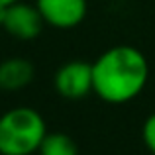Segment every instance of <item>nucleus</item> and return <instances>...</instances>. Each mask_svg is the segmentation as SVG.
<instances>
[{"label": "nucleus", "mask_w": 155, "mask_h": 155, "mask_svg": "<svg viewBox=\"0 0 155 155\" xmlns=\"http://www.w3.org/2000/svg\"><path fill=\"white\" fill-rule=\"evenodd\" d=\"M43 22L57 30L77 28L87 18V0H35Z\"/></svg>", "instance_id": "39448f33"}, {"label": "nucleus", "mask_w": 155, "mask_h": 155, "mask_svg": "<svg viewBox=\"0 0 155 155\" xmlns=\"http://www.w3.org/2000/svg\"><path fill=\"white\" fill-rule=\"evenodd\" d=\"M47 124L43 116L30 106H16L0 116V155L38 153Z\"/></svg>", "instance_id": "f03ea898"}, {"label": "nucleus", "mask_w": 155, "mask_h": 155, "mask_svg": "<svg viewBox=\"0 0 155 155\" xmlns=\"http://www.w3.org/2000/svg\"><path fill=\"white\" fill-rule=\"evenodd\" d=\"M57 94L67 100H79L92 92V63L88 61H69L61 65L53 79Z\"/></svg>", "instance_id": "20e7f679"}, {"label": "nucleus", "mask_w": 155, "mask_h": 155, "mask_svg": "<svg viewBox=\"0 0 155 155\" xmlns=\"http://www.w3.org/2000/svg\"><path fill=\"white\" fill-rule=\"evenodd\" d=\"M43 26L45 22L38 6H30L20 0L8 8H0V28H4L16 39H22V41L35 39L41 34Z\"/></svg>", "instance_id": "7ed1b4c3"}, {"label": "nucleus", "mask_w": 155, "mask_h": 155, "mask_svg": "<svg viewBox=\"0 0 155 155\" xmlns=\"http://www.w3.org/2000/svg\"><path fill=\"white\" fill-rule=\"evenodd\" d=\"M141 140H143L147 151L151 155H155V112L149 114L145 118L143 126H141Z\"/></svg>", "instance_id": "6e6552de"}, {"label": "nucleus", "mask_w": 155, "mask_h": 155, "mask_svg": "<svg viewBox=\"0 0 155 155\" xmlns=\"http://www.w3.org/2000/svg\"><path fill=\"white\" fill-rule=\"evenodd\" d=\"M147 79V59L134 45L108 47L92 63V92L108 104H126L137 98Z\"/></svg>", "instance_id": "f257e3e1"}, {"label": "nucleus", "mask_w": 155, "mask_h": 155, "mask_svg": "<svg viewBox=\"0 0 155 155\" xmlns=\"http://www.w3.org/2000/svg\"><path fill=\"white\" fill-rule=\"evenodd\" d=\"M38 153L39 155H79V145L69 134L47 132Z\"/></svg>", "instance_id": "0eeeda50"}, {"label": "nucleus", "mask_w": 155, "mask_h": 155, "mask_svg": "<svg viewBox=\"0 0 155 155\" xmlns=\"http://www.w3.org/2000/svg\"><path fill=\"white\" fill-rule=\"evenodd\" d=\"M35 69L30 59L10 57L0 63V88L2 91H22L34 81Z\"/></svg>", "instance_id": "423d86ee"}, {"label": "nucleus", "mask_w": 155, "mask_h": 155, "mask_svg": "<svg viewBox=\"0 0 155 155\" xmlns=\"http://www.w3.org/2000/svg\"><path fill=\"white\" fill-rule=\"evenodd\" d=\"M0 91H2V88H0Z\"/></svg>", "instance_id": "9d476101"}, {"label": "nucleus", "mask_w": 155, "mask_h": 155, "mask_svg": "<svg viewBox=\"0 0 155 155\" xmlns=\"http://www.w3.org/2000/svg\"><path fill=\"white\" fill-rule=\"evenodd\" d=\"M16 2H20V0H0V8H8V6H12V4H16Z\"/></svg>", "instance_id": "1a4fd4ad"}]
</instances>
